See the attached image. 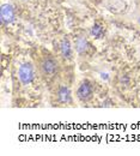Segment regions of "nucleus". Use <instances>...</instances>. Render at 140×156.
<instances>
[{"label": "nucleus", "instance_id": "obj_3", "mask_svg": "<svg viewBox=\"0 0 140 156\" xmlns=\"http://www.w3.org/2000/svg\"><path fill=\"white\" fill-rule=\"evenodd\" d=\"M76 98L80 103H87L94 98V84L89 79L81 80L77 88Z\"/></svg>", "mask_w": 140, "mask_h": 156}, {"label": "nucleus", "instance_id": "obj_6", "mask_svg": "<svg viewBox=\"0 0 140 156\" xmlns=\"http://www.w3.org/2000/svg\"><path fill=\"white\" fill-rule=\"evenodd\" d=\"M59 47V54H60V57L63 60H72L73 59V46H72V43H71V41L70 39H67V37H63V39H61L59 41V44H58Z\"/></svg>", "mask_w": 140, "mask_h": 156}, {"label": "nucleus", "instance_id": "obj_5", "mask_svg": "<svg viewBox=\"0 0 140 156\" xmlns=\"http://www.w3.org/2000/svg\"><path fill=\"white\" fill-rule=\"evenodd\" d=\"M55 98L60 105H72L73 98H72V91L66 84H60L56 88L55 91Z\"/></svg>", "mask_w": 140, "mask_h": 156}, {"label": "nucleus", "instance_id": "obj_8", "mask_svg": "<svg viewBox=\"0 0 140 156\" xmlns=\"http://www.w3.org/2000/svg\"><path fill=\"white\" fill-rule=\"evenodd\" d=\"M91 35L96 39H101L103 35H104V29L103 27L100 24H95L92 28H91Z\"/></svg>", "mask_w": 140, "mask_h": 156}, {"label": "nucleus", "instance_id": "obj_9", "mask_svg": "<svg viewBox=\"0 0 140 156\" xmlns=\"http://www.w3.org/2000/svg\"><path fill=\"white\" fill-rule=\"evenodd\" d=\"M139 23H140V18H139Z\"/></svg>", "mask_w": 140, "mask_h": 156}, {"label": "nucleus", "instance_id": "obj_4", "mask_svg": "<svg viewBox=\"0 0 140 156\" xmlns=\"http://www.w3.org/2000/svg\"><path fill=\"white\" fill-rule=\"evenodd\" d=\"M17 17L16 7L10 2H4L0 9V22L2 25H10L12 24Z\"/></svg>", "mask_w": 140, "mask_h": 156}, {"label": "nucleus", "instance_id": "obj_1", "mask_svg": "<svg viewBox=\"0 0 140 156\" xmlns=\"http://www.w3.org/2000/svg\"><path fill=\"white\" fill-rule=\"evenodd\" d=\"M36 69L41 79L46 83L54 82L60 73L59 60L49 53H42L36 60Z\"/></svg>", "mask_w": 140, "mask_h": 156}, {"label": "nucleus", "instance_id": "obj_7", "mask_svg": "<svg viewBox=\"0 0 140 156\" xmlns=\"http://www.w3.org/2000/svg\"><path fill=\"white\" fill-rule=\"evenodd\" d=\"M74 49L79 55H87L91 51V44L84 36H78L74 41Z\"/></svg>", "mask_w": 140, "mask_h": 156}, {"label": "nucleus", "instance_id": "obj_2", "mask_svg": "<svg viewBox=\"0 0 140 156\" xmlns=\"http://www.w3.org/2000/svg\"><path fill=\"white\" fill-rule=\"evenodd\" d=\"M37 69L31 61H24L18 67V80L22 85H30L36 78Z\"/></svg>", "mask_w": 140, "mask_h": 156}]
</instances>
